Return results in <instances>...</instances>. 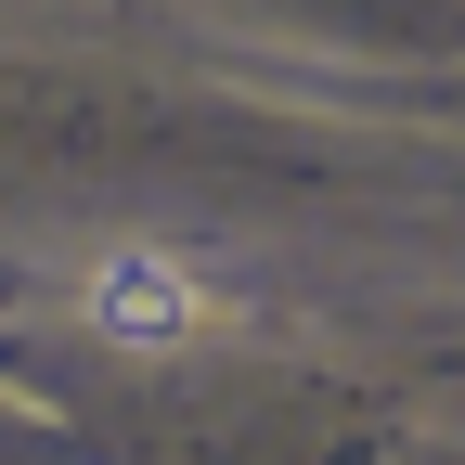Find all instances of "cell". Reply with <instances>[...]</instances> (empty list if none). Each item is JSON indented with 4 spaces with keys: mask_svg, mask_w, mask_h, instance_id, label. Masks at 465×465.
I'll use <instances>...</instances> for the list:
<instances>
[{
    "mask_svg": "<svg viewBox=\"0 0 465 465\" xmlns=\"http://www.w3.org/2000/svg\"><path fill=\"white\" fill-rule=\"evenodd\" d=\"M91 336L104 349H182L194 323H207V284L182 272V259H168V246H116L104 272H91Z\"/></svg>",
    "mask_w": 465,
    "mask_h": 465,
    "instance_id": "cell-1",
    "label": "cell"
}]
</instances>
